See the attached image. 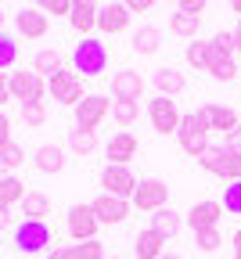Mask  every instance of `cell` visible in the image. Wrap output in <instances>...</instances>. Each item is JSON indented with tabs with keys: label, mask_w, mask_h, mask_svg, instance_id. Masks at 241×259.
<instances>
[{
	"label": "cell",
	"mask_w": 241,
	"mask_h": 259,
	"mask_svg": "<svg viewBox=\"0 0 241 259\" xmlns=\"http://www.w3.org/2000/svg\"><path fill=\"white\" fill-rule=\"evenodd\" d=\"M209 122H205V115H202V108L198 112H187L184 119H180V130H177V141H180V148L187 151V155H194V158H202L205 155V148H209Z\"/></svg>",
	"instance_id": "6da1fadb"
},
{
	"label": "cell",
	"mask_w": 241,
	"mask_h": 259,
	"mask_svg": "<svg viewBox=\"0 0 241 259\" xmlns=\"http://www.w3.org/2000/svg\"><path fill=\"white\" fill-rule=\"evenodd\" d=\"M105 65H108V51H105L101 40L83 36L76 44V51H72V72H79V76H101V72H105Z\"/></svg>",
	"instance_id": "7a4b0ae2"
},
{
	"label": "cell",
	"mask_w": 241,
	"mask_h": 259,
	"mask_svg": "<svg viewBox=\"0 0 241 259\" xmlns=\"http://www.w3.org/2000/svg\"><path fill=\"white\" fill-rule=\"evenodd\" d=\"M51 245V227L44 220H25L15 227V248L18 252H29V255H36Z\"/></svg>",
	"instance_id": "3957f363"
},
{
	"label": "cell",
	"mask_w": 241,
	"mask_h": 259,
	"mask_svg": "<svg viewBox=\"0 0 241 259\" xmlns=\"http://www.w3.org/2000/svg\"><path fill=\"white\" fill-rule=\"evenodd\" d=\"M47 94L54 97L58 105H72V108H76L83 97H87V94H83V76H79V72L61 69L54 79H47Z\"/></svg>",
	"instance_id": "277c9868"
},
{
	"label": "cell",
	"mask_w": 241,
	"mask_h": 259,
	"mask_svg": "<svg viewBox=\"0 0 241 259\" xmlns=\"http://www.w3.org/2000/svg\"><path fill=\"white\" fill-rule=\"evenodd\" d=\"M108 112H112V101L105 94H87L83 101L76 105V130H90V134H94V130L105 122Z\"/></svg>",
	"instance_id": "5b68a950"
},
{
	"label": "cell",
	"mask_w": 241,
	"mask_h": 259,
	"mask_svg": "<svg viewBox=\"0 0 241 259\" xmlns=\"http://www.w3.org/2000/svg\"><path fill=\"white\" fill-rule=\"evenodd\" d=\"M166 202H169V187L162 180H155V177L141 180L137 191H133V198H130V205L141 209V212H158V209H166Z\"/></svg>",
	"instance_id": "8992f818"
},
{
	"label": "cell",
	"mask_w": 241,
	"mask_h": 259,
	"mask_svg": "<svg viewBox=\"0 0 241 259\" xmlns=\"http://www.w3.org/2000/svg\"><path fill=\"white\" fill-rule=\"evenodd\" d=\"M8 87H11V101H18V105L44 101V94H47V83H44V76H36V72H11Z\"/></svg>",
	"instance_id": "52a82bcc"
},
{
	"label": "cell",
	"mask_w": 241,
	"mask_h": 259,
	"mask_svg": "<svg viewBox=\"0 0 241 259\" xmlns=\"http://www.w3.org/2000/svg\"><path fill=\"white\" fill-rule=\"evenodd\" d=\"M148 119H151V126H155V134H162V137H169V134H177L180 130V112H177V105L169 101V97H155V101L148 105Z\"/></svg>",
	"instance_id": "ba28073f"
},
{
	"label": "cell",
	"mask_w": 241,
	"mask_h": 259,
	"mask_svg": "<svg viewBox=\"0 0 241 259\" xmlns=\"http://www.w3.org/2000/svg\"><path fill=\"white\" fill-rule=\"evenodd\" d=\"M101 187H105V194H115V198H133L137 191V177L130 173V166H105L101 169Z\"/></svg>",
	"instance_id": "9c48e42d"
},
{
	"label": "cell",
	"mask_w": 241,
	"mask_h": 259,
	"mask_svg": "<svg viewBox=\"0 0 241 259\" xmlns=\"http://www.w3.org/2000/svg\"><path fill=\"white\" fill-rule=\"evenodd\" d=\"M97 216H94V209L90 205H72L68 209V234H72L79 245L83 241H97Z\"/></svg>",
	"instance_id": "30bf717a"
},
{
	"label": "cell",
	"mask_w": 241,
	"mask_h": 259,
	"mask_svg": "<svg viewBox=\"0 0 241 259\" xmlns=\"http://www.w3.org/2000/svg\"><path fill=\"white\" fill-rule=\"evenodd\" d=\"M90 209H94V216H97V223H105V227H112V223H123L126 216H130V202L126 198H115V194H97V198L90 202Z\"/></svg>",
	"instance_id": "8fae6325"
},
{
	"label": "cell",
	"mask_w": 241,
	"mask_h": 259,
	"mask_svg": "<svg viewBox=\"0 0 241 259\" xmlns=\"http://www.w3.org/2000/svg\"><path fill=\"white\" fill-rule=\"evenodd\" d=\"M137 137L130 134V130H119V134L108 141V148H105V155H108V166H130V162L137 158Z\"/></svg>",
	"instance_id": "7c38bea8"
},
{
	"label": "cell",
	"mask_w": 241,
	"mask_h": 259,
	"mask_svg": "<svg viewBox=\"0 0 241 259\" xmlns=\"http://www.w3.org/2000/svg\"><path fill=\"white\" fill-rule=\"evenodd\" d=\"M141 94H144V79H141V72L119 69V72L112 76V97H115V101H141Z\"/></svg>",
	"instance_id": "4fadbf2b"
},
{
	"label": "cell",
	"mask_w": 241,
	"mask_h": 259,
	"mask_svg": "<svg viewBox=\"0 0 241 259\" xmlns=\"http://www.w3.org/2000/svg\"><path fill=\"white\" fill-rule=\"evenodd\" d=\"M220 216H223V202H198V205H191L184 223L198 234V231H209V227H220Z\"/></svg>",
	"instance_id": "5bb4252c"
},
{
	"label": "cell",
	"mask_w": 241,
	"mask_h": 259,
	"mask_svg": "<svg viewBox=\"0 0 241 259\" xmlns=\"http://www.w3.org/2000/svg\"><path fill=\"white\" fill-rule=\"evenodd\" d=\"M230 155H234V151H230L227 144H209V148H205V155L198 158V166H202L205 173L227 180V177H230Z\"/></svg>",
	"instance_id": "9a60e30c"
},
{
	"label": "cell",
	"mask_w": 241,
	"mask_h": 259,
	"mask_svg": "<svg viewBox=\"0 0 241 259\" xmlns=\"http://www.w3.org/2000/svg\"><path fill=\"white\" fill-rule=\"evenodd\" d=\"M130 25V11H126V4H119V0H108V4H101V11H97V29L101 32H123Z\"/></svg>",
	"instance_id": "2e32d148"
},
{
	"label": "cell",
	"mask_w": 241,
	"mask_h": 259,
	"mask_svg": "<svg viewBox=\"0 0 241 259\" xmlns=\"http://www.w3.org/2000/svg\"><path fill=\"white\" fill-rule=\"evenodd\" d=\"M15 25H18V32H22L25 40L47 36V15H44L40 8H22V11L15 15Z\"/></svg>",
	"instance_id": "e0dca14e"
},
{
	"label": "cell",
	"mask_w": 241,
	"mask_h": 259,
	"mask_svg": "<svg viewBox=\"0 0 241 259\" xmlns=\"http://www.w3.org/2000/svg\"><path fill=\"white\" fill-rule=\"evenodd\" d=\"M202 115L205 122H209V130H220V134H230V130H237V112L230 105H202Z\"/></svg>",
	"instance_id": "ac0fdd59"
},
{
	"label": "cell",
	"mask_w": 241,
	"mask_h": 259,
	"mask_svg": "<svg viewBox=\"0 0 241 259\" xmlns=\"http://www.w3.org/2000/svg\"><path fill=\"white\" fill-rule=\"evenodd\" d=\"M133 255L137 259H162L166 255V238L155 234L151 227H148V231H141V234L133 238Z\"/></svg>",
	"instance_id": "d6986e66"
},
{
	"label": "cell",
	"mask_w": 241,
	"mask_h": 259,
	"mask_svg": "<svg viewBox=\"0 0 241 259\" xmlns=\"http://www.w3.org/2000/svg\"><path fill=\"white\" fill-rule=\"evenodd\" d=\"M32 162H36V169H40V173H61V169L68 166L65 151L54 148V144H40L36 151H32Z\"/></svg>",
	"instance_id": "ffe728a7"
},
{
	"label": "cell",
	"mask_w": 241,
	"mask_h": 259,
	"mask_svg": "<svg viewBox=\"0 0 241 259\" xmlns=\"http://www.w3.org/2000/svg\"><path fill=\"white\" fill-rule=\"evenodd\" d=\"M61 69H65V58H61L54 47H44V51H36V54H32V72H36V76L54 79Z\"/></svg>",
	"instance_id": "44dd1931"
},
{
	"label": "cell",
	"mask_w": 241,
	"mask_h": 259,
	"mask_svg": "<svg viewBox=\"0 0 241 259\" xmlns=\"http://www.w3.org/2000/svg\"><path fill=\"white\" fill-rule=\"evenodd\" d=\"M97 11H101V4H94V0H76L68 22H72V29H79V32H90V29H97Z\"/></svg>",
	"instance_id": "7402d4cb"
},
{
	"label": "cell",
	"mask_w": 241,
	"mask_h": 259,
	"mask_svg": "<svg viewBox=\"0 0 241 259\" xmlns=\"http://www.w3.org/2000/svg\"><path fill=\"white\" fill-rule=\"evenodd\" d=\"M180 227H184V216H180L177 209H169V205H166V209L151 212V231H155V234H162L166 241L173 238V234L180 231Z\"/></svg>",
	"instance_id": "603a6c76"
},
{
	"label": "cell",
	"mask_w": 241,
	"mask_h": 259,
	"mask_svg": "<svg viewBox=\"0 0 241 259\" xmlns=\"http://www.w3.org/2000/svg\"><path fill=\"white\" fill-rule=\"evenodd\" d=\"M155 87H158V97H173V94H180L187 87V79H184V72H177L173 65H169V69L155 72Z\"/></svg>",
	"instance_id": "cb8c5ba5"
},
{
	"label": "cell",
	"mask_w": 241,
	"mask_h": 259,
	"mask_svg": "<svg viewBox=\"0 0 241 259\" xmlns=\"http://www.w3.org/2000/svg\"><path fill=\"white\" fill-rule=\"evenodd\" d=\"M25 184L18 180V177H0V209H11V205H22V198H25Z\"/></svg>",
	"instance_id": "d4e9b609"
},
{
	"label": "cell",
	"mask_w": 241,
	"mask_h": 259,
	"mask_svg": "<svg viewBox=\"0 0 241 259\" xmlns=\"http://www.w3.org/2000/svg\"><path fill=\"white\" fill-rule=\"evenodd\" d=\"M158 40H162V32L155 25H141V29L133 32V51L141 54V58H148V54L158 51Z\"/></svg>",
	"instance_id": "484cf974"
},
{
	"label": "cell",
	"mask_w": 241,
	"mask_h": 259,
	"mask_svg": "<svg viewBox=\"0 0 241 259\" xmlns=\"http://www.w3.org/2000/svg\"><path fill=\"white\" fill-rule=\"evenodd\" d=\"M22 212H25L29 220H40V216L51 212V198H47V194H40V191H29L25 198H22Z\"/></svg>",
	"instance_id": "4316f807"
},
{
	"label": "cell",
	"mask_w": 241,
	"mask_h": 259,
	"mask_svg": "<svg viewBox=\"0 0 241 259\" xmlns=\"http://www.w3.org/2000/svg\"><path fill=\"white\" fill-rule=\"evenodd\" d=\"M187 65H194V69H202V72H209V65H213V47L209 44H202V40H194V44H187Z\"/></svg>",
	"instance_id": "83f0119b"
},
{
	"label": "cell",
	"mask_w": 241,
	"mask_h": 259,
	"mask_svg": "<svg viewBox=\"0 0 241 259\" xmlns=\"http://www.w3.org/2000/svg\"><path fill=\"white\" fill-rule=\"evenodd\" d=\"M202 29V18H187V15H169V32H177L184 40H194Z\"/></svg>",
	"instance_id": "f1b7e54d"
},
{
	"label": "cell",
	"mask_w": 241,
	"mask_h": 259,
	"mask_svg": "<svg viewBox=\"0 0 241 259\" xmlns=\"http://www.w3.org/2000/svg\"><path fill=\"white\" fill-rule=\"evenodd\" d=\"M68 148L76 155H90L97 148V134H90V130H68Z\"/></svg>",
	"instance_id": "f546056e"
},
{
	"label": "cell",
	"mask_w": 241,
	"mask_h": 259,
	"mask_svg": "<svg viewBox=\"0 0 241 259\" xmlns=\"http://www.w3.org/2000/svg\"><path fill=\"white\" fill-rule=\"evenodd\" d=\"M137 115H141V105H137V101H115V105H112V119H115L119 126H133Z\"/></svg>",
	"instance_id": "4dcf8cb0"
},
{
	"label": "cell",
	"mask_w": 241,
	"mask_h": 259,
	"mask_svg": "<svg viewBox=\"0 0 241 259\" xmlns=\"http://www.w3.org/2000/svg\"><path fill=\"white\" fill-rule=\"evenodd\" d=\"M209 76H213V79H220V83H230V79H237V76H241V69H237L234 61H223V58H216V54H213Z\"/></svg>",
	"instance_id": "1f68e13d"
},
{
	"label": "cell",
	"mask_w": 241,
	"mask_h": 259,
	"mask_svg": "<svg viewBox=\"0 0 241 259\" xmlns=\"http://www.w3.org/2000/svg\"><path fill=\"white\" fill-rule=\"evenodd\" d=\"M209 47H213V54H216V58L230 61V54L237 51V44H234V32H216V36L209 40Z\"/></svg>",
	"instance_id": "d6a6232c"
},
{
	"label": "cell",
	"mask_w": 241,
	"mask_h": 259,
	"mask_svg": "<svg viewBox=\"0 0 241 259\" xmlns=\"http://www.w3.org/2000/svg\"><path fill=\"white\" fill-rule=\"evenodd\" d=\"M223 209L230 216H241V180H230L223 187Z\"/></svg>",
	"instance_id": "836d02e7"
},
{
	"label": "cell",
	"mask_w": 241,
	"mask_h": 259,
	"mask_svg": "<svg viewBox=\"0 0 241 259\" xmlns=\"http://www.w3.org/2000/svg\"><path fill=\"white\" fill-rule=\"evenodd\" d=\"M194 245H198L202 252H216V248L223 245V234H220V227H209V231H198V234H194Z\"/></svg>",
	"instance_id": "e575fe53"
},
{
	"label": "cell",
	"mask_w": 241,
	"mask_h": 259,
	"mask_svg": "<svg viewBox=\"0 0 241 259\" xmlns=\"http://www.w3.org/2000/svg\"><path fill=\"white\" fill-rule=\"evenodd\" d=\"M22 162H25V151H22L18 144H8L4 151H0V169H8V173H11V169L22 166Z\"/></svg>",
	"instance_id": "d590c367"
},
{
	"label": "cell",
	"mask_w": 241,
	"mask_h": 259,
	"mask_svg": "<svg viewBox=\"0 0 241 259\" xmlns=\"http://www.w3.org/2000/svg\"><path fill=\"white\" fill-rule=\"evenodd\" d=\"M18 58V44L8 36V32H0V69H11Z\"/></svg>",
	"instance_id": "8d00e7d4"
},
{
	"label": "cell",
	"mask_w": 241,
	"mask_h": 259,
	"mask_svg": "<svg viewBox=\"0 0 241 259\" xmlns=\"http://www.w3.org/2000/svg\"><path fill=\"white\" fill-rule=\"evenodd\" d=\"M22 119H25L29 126H44V122H47V108H44V101H29V105H22Z\"/></svg>",
	"instance_id": "74e56055"
},
{
	"label": "cell",
	"mask_w": 241,
	"mask_h": 259,
	"mask_svg": "<svg viewBox=\"0 0 241 259\" xmlns=\"http://www.w3.org/2000/svg\"><path fill=\"white\" fill-rule=\"evenodd\" d=\"M40 11L44 15H72V4H68V0H44Z\"/></svg>",
	"instance_id": "f35d334b"
},
{
	"label": "cell",
	"mask_w": 241,
	"mask_h": 259,
	"mask_svg": "<svg viewBox=\"0 0 241 259\" xmlns=\"http://www.w3.org/2000/svg\"><path fill=\"white\" fill-rule=\"evenodd\" d=\"M202 11H205L202 0H180V15H187V18H202Z\"/></svg>",
	"instance_id": "ab89813d"
},
{
	"label": "cell",
	"mask_w": 241,
	"mask_h": 259,
	"mask_svg": "<svg viewBox=\"0 0 241 259\" xmlns=\"http://www.w3.org/2000/svg\"><path fill=\"white\" fill-rule=\"evenodd\" d=\"M8 144H11V119L0 112V151H4Z\"/></svg>",
	"instance_id": "60d3db41"
},
{
	"label": "cell",
	"mask_w": 241,
	"mask_h": 259,
	"mask_svg": "<svg viewBox=\"0 0 241 259\" xmlns=\"http://www.w3.org/2000/svg\"><path fill=\"white\" fill-rule=\"evenodd\" d=\"M8 79H11V72H0V112H4V105L11 101V87H8Z\"/></svg>",
	"instance_id": "b9f144b4"
},
{
	"label": "cell",
	"mask_w": 241,
	"mask_h": 259,
	"mask_svg": "<svg viewBox=\"0 0 241 259\" xmlns=\"http://www.w3.org/2000/svg\"><path fill=\"white\" fill-rule=\"evenodd\" d=\"M51 259H83V255H79V245H68V248H54Z\"/></svg>",
	"instance_id": "7bdbcfd3"
},
{
	"label": "cell",
	"mask_w": 241,
	"mask_h": 259,
	"mask_svg": "<svg viewBox=\"0 0 241 259\" xmlns=\"http://www.w3.org/2000/svg\"><path fill=\"white\" fill-rule=\"evenodd\" d=\"M148 8H151V0H126V11L130 15H144Z\"/></svg>",
	"instance_id": "ee69618b"
},
{
	"label": "cell",
	"mask_w": 241,
	"mask_h": 259,
	"mask_svg": "<svg viewBox=\"0 0 241 259\" xmlns=\"http://www.w3.org/2000/svg\"><path fill=\"white\" fill-rule=\"evenodd\" d=\"M230 180H241V151L230 155V177H227V184H230Z\"/></svg>",
	"instance_id": "f6af8a7d"
},
{
	"label": "cell",
	"mask_w": 241,
	"mask_h": 259,
	"mask_svg": "<svg viewBox=\"0 0 241 259\" xmlns=\"http://www.w3.org/2000/svg\"><path fill=\"white\" fill-rule=\"evenodd\" d=\"M227 148H230V151H241V126L227 134Z\"/></svg>",
	"instance_id": "bcb514c9"
},
{
	"label": "cell",
	"mask_w": 241,
	"mask_h": 259,
	"mask_svg": "<svg viewBox=\"0 0 241 259\" xmlns=\"http://www.w3.org/2000/svg\"><path fill=\"white\" fill-rule=\"evenodd\" d=\"M11 227V209H0V231H8Z\"/></svg>",
	"instance_id": "7dc6e473"
},
{
	"label": "cell",
	"mask_w": 241,
	"mask_h": 259,
	"mask_svg": "<svg viewBox=\"0 0 241 259\" xmlns=\"http://www.w3.org/2000/svg\"><path fill=\"white\" fill-rule=\"evenodd\" d=\"M234 259H241V231L234 234Z\"/></svg>",
	"instance_id": "c3c4849f"
},
{
	"label": "cell",
	"mask_w": 241,
	"mask_h": 259,
	"mask_svg": "<svg viewBox=\"0 0 241 259\" xmlns=\"http://www.w3.org/2000/svg\"><path fill=\"white\" fill-rule=\"evenodd\" d=\"M234 44H237V51H241V22H237V29H234Z\"/></svg>",
	"instance_id": "681fc988"
},
{
	"label": "cell",
	"mask_w": 241,
	"mask_h": 259,
	"mask_svg": "<svg viewBox=\"0 0 241 259\" xmlns=\"http://www.w3.org/2000/svg\"><path fill=\"white\" fill-rule=\"evenodd\" d=\"M230 11H237V15H241V0H234V4H230Z\"/></svg>",
	"instance_id": "f907efd6"
},
{
	"label": "cell",
	"mask_w": 241,
	"mask_h": 259,
	"mask_svg": "<svg viewBox=\"0 0 241 259\" xmlns=\"http://www.w3.org/2000/svg\"><path fill=\"white\" fill-rule=\"evenodd\" d=\"M0 32H4V11H0Z\"/></svg>",
	"instance_id": "816d5d0a"
},
{
	"label": "cell",
	"mask_w": 241,
	"mask_h": 259,
	"mask_svg": "<svg viewBox=\"0 0 241 259\" xmlns=\"http://www.w3.org/2000/svg\"><path fill=\"white\" fill-rule=\"evenodd\" d=\"M162 259H180V255H162Z\"/></svg>",
	"instance_id": "f5cc1de1"
},
{
	"label": "cell",
	"mask_w": 241,
	"mask_h": 259,
	"mask_svg": "<svg viewBox=\"0 0 241 259\" xmlns=\"http://www.w3.org/2000/svg\"><path fill=\"white\" fill-rule=\"evenodd\" d=\"M112 259H119V255H112Z\"/></svg>",
	"instance_id": "db71d44e"
}]
</instances>
